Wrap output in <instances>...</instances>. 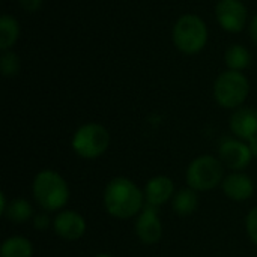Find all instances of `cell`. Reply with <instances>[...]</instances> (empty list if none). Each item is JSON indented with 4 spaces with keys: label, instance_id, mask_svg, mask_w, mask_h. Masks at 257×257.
Masks as SVG:
<instances>
[{
    "label": "cell",
    "instance_id": "1",
    "mask_svg": "<svg viewBox=\"0 0 257 257\" xmlns=\"http://www.w3.org/2000/svg\"><path fill=\"white\" fill-rule=\"evenodd\" d=\"M102 203L107 214L117 220L137 217L146 205L145 191L130 178L116 176L104 188Z\"/></svg>",
    "mask_w": 257,
    "mask_h": 257
},
{
    "label": "cell",
    "instance_id": "2",
    "mask_svg": "<svg viewBox=\"0 0 257 257\" xmlns=\"http://www.w3.org/2000/svg\"><path fill=\"white\" fill-rule=\"evenodd\" d=\"M32 194L44 212H60L69 202L71 190L65 178L51 169L38 172L32 182Z\"/></svg>",
    "mask_w": 257,
    "mask_h": 257
},
{
    "label": "cell",
    "instance_id": "3",
    "mask_svg": "<svg viewBox=\"0 0 257 257\" xmlns=\"http://www.w3.org/2000/svg\"><path fill=\"white\" fill-rule=\"evenodd\" d=\"M209 39V29L205 20L196 14L181 15L172 29V41L178 51L194 56L205 50Z\"/></svg>",
    "mask_w": 257,
    "mask_h": 257
},
{
    "label": "cell",
    "instance_id": "4",
    "mask_svg": "<svg viewBox=\"0 0 257 257\" xmlns=\"http://www.w3.org/2000/svg\"><path fill=\"white\" fill-rule=\"evenodd\" d=\"M215 102L226 110H236L244 105L250 95V81L242 71H223L212 87Z\"/></svg>",
    "mask_w": 257,
    "mask_h": 257
},
{
    "label": "cell",
    "instance_id": "5",
    "mask_svg": "<svg viewBox=\"0 0 257 257\" xmlns=\"http://www.w3.org/2000/svg\"><path fill=\"white\" fill-rule=\"evenodd\" d=\"M110 131L98 122L80 125L71 139L72 151L83 160H96L110 148Z\"/></svg>",
    "mask_w": 257,
    "mask_h": 257
},
{
    "label": "cell",
    "instance_id": "6",
    "mask_svg": "<svg viewBox=\"0 0 257 257\" xmlns=\"http://www.w3.org/2000/svg\"><path fill=\"white\" fill-rule=\"evenodd\" d=\"M185 179L187 185L197 193L211 191L223 184L224 164L214 155H200L188 164Z\"/></svg>",
    "mask_w": 257,
    "mask_h": 257
},
{
    "label": "cell",
    "instance_id": "7",
    "mask_svg": "<svg viewBox=\"0 0 257 257\" xmlns=\"http://www.w3.org/2000/svg\"><path fill=\"white\" fill-rule=\"evenodd\" d=\"M215 18L220 27L229 33H239L250 23L248 9L242 0H218L215 5Z\"/></svg>",
    "mask_w": 257,
    "mask_h": 257
},
{
    "label": "cell",
    "instance_id": "8",
    "mask_svg": "<svg viewBox=\"0 0 257 257\" xmlns=\"http://www.w3.org/2000/svg\"><path fill=\"white\" fill-rule=\"evenodd\" d=\"M218 158L224 164V167L233 170V172H242L247 169L253 160L251 149L248 143L233 139V137H226L220 143L218 148Z\"/></svg>",
    "mask_w": 257,
    "mask_h": 257
},
{
    "label": "cell",
    "instance_id": "9",
    "mask_svg": "<svg viewBox=\"0 0 257 257\" xmlns=\"http://www.w3.org/2000/svg\"><path fill=\"white\" fill-rule=\"evenodd\" d=\"M134 230L137 238L145 245H155L163 238V223L158 215V208L145 205L142 212L137 215Z\"/></svg>",
    "mask_w": 257,
    "mask_h": 257
},
{
    "label": "cell",
    "instance_id": "10",
    "mask_svg": "<svg viewBox=\"0 0 257 257\" xmlns=\"http://www.w3.org/2000/svg\"><path fill=\"white\" fill-rule=\"evenodd\" d=\"M87 229L86 220L81 214L72 209H63L57 212L53 220L54 233L65 241H78L84 236Z\"/></svg>",
    "mask_w": 257,
    "mask_h": 257
},
{
    "label": "cell",
    "instance_id": "11",
    "mask_svg": "<svg viewBox=\"0 0 257 257\" xmlns=\"http://www.w3.org/2000/svg\"><path fill=\"white\" fill-rule=\"evenodd\" d=\"M229 125L236 139L245 143L254 142L257 140V108L242 105L233 110Z\"/></svg>",
    "mask_w": 257,
    "mask_h": 257
},
{
    "label": "cell",
    "instance_id": "12",
    "mask_svg": "<svg viewBox=\"0 0 257 257\" xmlns=\"http://www.w3.org/2000/svg\"><path fill=\"white\" fill-rule=\"evenodd\" d=\"M221 188L224 196L233 202H247L254 194L253 179L242 172H233L224 176Z\"/></svg>",
    "mask_w": 257,
    "mask_h": 257
},
{
    "label": "cell",
    "instance_id": "13",
    "mask_svg": "<svg viewBox=\"0 0 257 257\" xmlns=\"http://www.w3.org/2000/svg\"><path fill=\"white\" fill-rule=\"evenodd\" d=\"M145 199L146 205L160 208L166 205L175 196V184L169 176L157 175L151 178L145 185Z\"/></svg>",
    "mask_w": 257,
    "mask_h": 257
},
{
    "label": "cell",
    "instance_id": "14",
    "mask_svg": "<svg viewBox=\"0 0 257 257\" xmlns=\"http://www.w3.org/2000/svg\"><path fill=\"white\" fill-rule=\"evenodd\" d=\"M172 209L179 217H188L199 209V194L193 188H182L172 199Z\"/></svg>",
    "mask_w": 257,
    "mask_h": 257
},
{
    "label": "cell",
    "instance_id": "15",
    "mask_svg": "<svg viewBox=\"0 0 257 257\" xmlns=\"http://www.w3.org/2000/svg\"><path fill=\"white\" fill-rule=\"evenodd\" d=\"M2 215L12 224H24V223L33 220L35 211L29 200L18 197L8 203V208L3 211Z\"/></svg>",
    "mask_w": 257,
    "mask_h": 257
},
{
    "label": "cell",
    "instance_id": "16",
    "mask_svg": "<svg viewBox=\"0 0 257 257\" xmlns=\"http://www.w3.org/2000/svg\"><path fill=\"white\" fill-rule=\"evenodd\" d=\"M20 23L11 14H3L0 17V50H12L20 38Z\"/></svg>",
    "mask_w": 257,
    "mask_h": 257
},
{
    "label": "cell",
    "instance_id": "17",
    "mask_svg": "<svg viewBox=\"0 0 257 257\" xmlns=\"http://www.w3.org/2000/svg\"><path fill=\"white\" fill-rule=\"evenodd\" d=\"M224 63L227 69L244 71L251 63V53L242 44H232L224 51Z\"/></svg>",
    "mask_w": 257,
    "mask_h": 257
},
{
    "label": "cell",
    "instance_id": "18",
    "mask_svg": "<svg viewBox=\"0 0 257 257\" xmlns=\"http://www.w3.org/2000/svg\"><path fill=\"white\" fill-rule=\"evenodd\" d=\"M33 244L24 236H9L0 245V257H33Z\"/></svg>",
    "mask_w": 257,
    "mask_h": 257
},
{
    "label": "cell",
    "instance_id": "19",
    "mask_svg": "<svg viewBox=\"0 0 257 257\" xmlns=\"http://www.w3.org/2000/svg\"><path fill=\"white\" fill-rule=\"evenodd\" d=\"M0 69H2V75L5 78H12V77L18 75V72L21 69L20 56L14 50H5V51H2V56H0Z\"/></svg>",
    "mask_w": 257,
    "mask_h": 257
},
{
    "label": "cell",
    "instance_id": "20",
    "mask_svg": "<svg viewBox=\"0 0 257 257\" xmlns=\"http://www.w3.org/2000/svg\"><path fill=\"white\" fill-rule=\"evenodd\" d=\"M245 230L250 241L257 245V206H254L245 217Z\"/></svg>",
    "mask_w": 257,
    "mask_h": 257
},
{
    "label": "cell",
    "instance_id": "21",
    "mask_svg": "<svg viewBox=\"0 0 257 257\" xmlns=\"http://www.w3.org/2000/svg\"><path fill=\"white\" fill-rule=\"evenodd\" d=\"M32 226L35 230L44 232V230L53 227V220L48 217V212H39V214H35V217L32 220Z\"/></svg>",
    "mask_w": 257,
    "mask_h": 257
},
{
    "label": "cell",
    "instance_id": "22",
    "mask_svg": "<svg viewBox=\"0 0 257 257\" xmlns=\"http://www.w3.org/2000/svg\"><path fill=\"white\" fill-rule=\"evenodd\" d=\"M17 2H18V6L27 14H35L41 11L44 5V0H17Z\"/></svg>",
    "mask_w": 257,
    "mask_h": 257
},
{
    "label": "cell",
    "instance_id": "23",
    "mask_svg": "<svg viewBox=\"0 0 257 257\" xmlns=\"http://www.w3.org/2000/svg\"><path fill=\"white\" fill-rule=\"evenodd\" d=\"M248 33H250L251 42L257 47V14L250 20V23H248Z\"/></svg>",
    "mask_w": 257,
    "mask_h": 257
},
{
    "label": "cell",
    "instance_id": "24",
    "mask_svg": "<svg viewBox=\"0 0 257 257\" xmlns=\"http://www.w3.org/2000/svg\"><path fill=\"white\" fill-rule=\"evenodd\" d=\"M0 203H2V205H0V214H3V211L8 208V203H9V202L6 200V194H5V193L0 194Z\"/></svg>",
    "mask_w": 257,
    "mask_h": 257
},
{
    "label": "cell",
    "instance_id": "25",
    "mask_svg": "<svg viewBox=\"0 0 257 257\" xmlns=\"http://www.w3.org/2000/svg\"><path fill=\"white\" fill-rule=\"evenodd\" d=\"M248 146H250V149H251L253 157H257V140L251 142V143H248Z\"/></svg>",
    "mask_w": 257,
    "mask_h": 257
},
{
    "label": "cell",
    "instance_id": "26",
    "mask_svg": "<svg viewBox=\"0 0 257 257\" xmlns=\"http://www.w3.org/2000/svg\"><path fill=\"white\" fill-rule=\"evenodd\" d=\"M93 257H114L113 254H108V253H99V254H96V256Z\"/></svg>",
    "mask_w": 257,
    "mask_h": 257
}]
</instances>
